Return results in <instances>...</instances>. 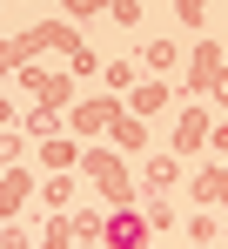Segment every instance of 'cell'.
I'll use <instances>...</instances> for the list:
<instances>
[{"mask_svg":"<svg viewBox=\"0 0 228 249\" xmlns=\"http://www.w3.org/2000/svg\"><path fill=\"white\" fill-rule=\"evenodd\" d=\"M108 236H114V243H141V222H134V215H114Z\"/></svg>","mask_w":228,"mask_h":249,"instance_id":"1","label":"cell"}]
</instances>
